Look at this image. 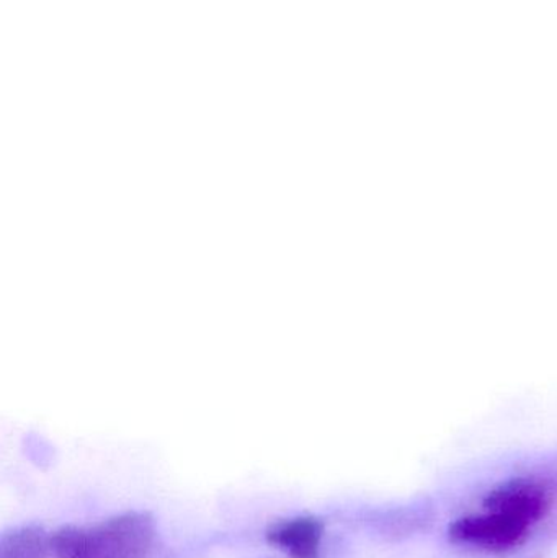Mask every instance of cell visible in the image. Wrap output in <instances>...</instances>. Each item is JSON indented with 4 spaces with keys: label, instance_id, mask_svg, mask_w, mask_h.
<instances>
[{
    "label": "cell",
    "instance_id": "3",
    "mask_svg": "<svg viewBox=\"0 0 557 558\" xmlns=\"http://www.w3.org/2000/svg\"><path fill=\"white\" fill-rule=\"evenodd\" d=\"M484 510L507 514L513 520L535 526L548 513V490L533 478H512L489 492L484 498Z\"/></svg>",
    "mask_w": 557,
    "mask_h": 558
},
{
    "label": "cell",
    "instance_id": "1",
    "mask_svg": "<svg viewBox=\"0 0 557 558\" xmlns=\"http://www.w3.org/2000/svg\"><path fill=\"white\" fill-rule=\"evenodd\" d=\"M156 541L147 511H124L94 524H69L51 537L58 558H146Z\"/></svg>",
    "mask_w": 557,
    "mask_h": 558
},
{
    "label": "cell",
    "instance_id": "4",
    "mask_svg": "<svg viewBox=\"0 0 557 558\" xmlns=\"http://www.w3.org/2000/svg\"><path fill=\"white\" fill-rule=\"evenodd\" d=\"M326 524L313 514L278 520L268 526L265 539L288 558H319Z\"/></svg>",
    "mask_w": 557,
    "mask_h": 558
},
{
    "label": "cell",
    "instance_id": "5",
    "mask_svg": "<svg viewBox=\"0 0 557 558\" xmlns=\"http://www.w3.org/2000/svg\"><path fill=\"white\" fill-rule=\"evenodd\" d=\"M51 537L35 524L12 527L0 537V558H48Z\"/></svg>",
    "mask_w": 557,
    "mask_h": 558
},
{
    "label": "cell",
    "instance_id": "2",
    "mask_svg": "<svg viewBox=\"0 0 557 558\" xmlns=\"http://www.w3.org/2000/svg\"><path fill=\"white\" fill-rule=\"evenodd\" d=\"M532 526L507 514L486 510L458 518L448 527L451 543L487 553H506L525 543Z\"/></svg>",
    "mask_w": 557,
    "mask_h": 558
}]
</instances>
